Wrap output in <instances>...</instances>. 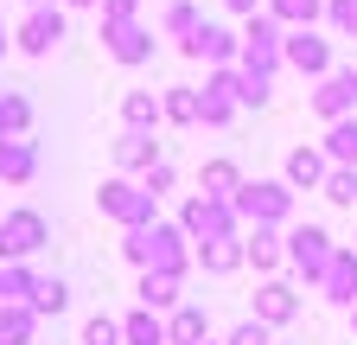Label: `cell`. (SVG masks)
I'll use <instances>...</instances> for the list:
<instances>
[{
  "instance_id": "4316f807",
  "label": "cell",
  "mask_w": 357,
  "mask_h": 345,
  "mask_svg": "<svg viewBox=\"0 0 357 345\" xmlns=\"http://www.w3.org/2000/svg\"><path fill=\"white\" fill-rule=\"evenodd\" d=\"M243 263H255V269H275V263H281V243H275V224H255V237L243 243Z\"/></svg>"
},
{
  "instance_id": "277c9868",
  "label": "cell",
  "mask_w": 357,
  "mask_h": 345,
  "mask_svg": "<svg viewBox=\"0 0 357 345\" xmlns=\"http://www.w3.org/2000/svg\"><path fill=\"white\" fill-rule=\"evenodd\" d=\"M178 52L198 58V64H236V58H243V38H236L230 26H217V20H198L185 38H178Z\"/></svg>"
},
{
  "instance_id": "ab89813d",
  "label": "cell",
  "mask_w": 357,
  "mask_h": 345,
  "mask_svg": "<svg viewBox=\"0 0 357 345\" xmlns=\"http://www.w3.org/2000/svg\"><path fill=\"white\" fill-rule=\"evenodd\" d=\"M0 58H7V26H0Z\"/></svg>"
},
{
  "instance_id": "83f0119b",
  "label": "cell",
  "mask_w": 357,
  "mask_h": 345,
  "mask_svg": "<svg viewBox=\"0 0 357 345\" xmlns=\"http://www.w3.org/2000/svg\"><path fill=\"white\" fill-rule=\"evenodd\" d=\"M26 307H32V314H64V307H70V288H64L58 275H52V281H32Z\"/></svg>"
},
{
  "instance_id": "ba28073f",
  "label": "cell",
  "mask_w": 357,
  "mask_h": 345,
  "mask_svg": "<svg viewBox=\"0 0 357 345\" xmlns=\"http://www.w3.org/2000/svg\"><path fill=\"white\" fill-rule=\"evenodd\" d=\"M185 237H236V205L230 198H192L185 205Z\"/></svg>"
},
{
  "instance_id": "1f68e13d",
  "label": "cell",
  "mask_w": 357,
  "mask_h": 345,
  "mask_svg": "<svg viewBox=\"0 0 357 345\" xmlns=\"http://www.w3.org/2000/svg\"><path fill=\"white\" fill-rule=\"evenodd\" d=\"M102 32H121V26H134V13H141V0H102Z\"/></svg>"
},
{
  "instance_id": "74e56055",
  "label": "cell",
  "mask_w": 357,
  "mask_h": 345,
  "mask_svg": "<svg viewBox=\"0 0 357 345\" xmlns=\"http://www.w3.org/2000/svg\"><path fill=\"white\" fill-rule=\"evenodd\" d=\"M64 7H102V0H64Z\"/></svg>"
},
{
  "instance_id": "cb8c5ba5",
  "label": "cell",
  "mask_w": 357,
  "mask_h": 345,
  "mask_svg": "<svg viewBox=\"0 0 357 345\" xmlns=\"http://www.w3.org/2000/svg\"><path fill=\"white\" fill-rule=\"evenodd\" d=\"M121 345H166V326L153 320V307H141V314L121 320Z\"/></svg>"
},
{
  "instance_id": "d590c367",
  "label": "cell",
  "mask_w": 357,
  "mask_h": 345,
  "mask_svg": "<svg viewBox=\"0 0 357 345\" xmlns=\"http://www.w3.org/2000/svg\"><path fill=\"white\" fill-rule=\"evenodd\" d=\"M147 192H153V198H160V192H172V166H166V160H153V166H147Z\"/></svg>"
},
{
  "instance_id": "52a82bcc",
  "label": "cell",
  "mask_w": 357,
  "mask_h": 345,
  "mask_svg": "<svg viewBox=\"0 0 357 345\" xmlns=\"http://www.w3.org/2000/svg\"><path fill=\"white\" fill-rule=\"evenodd\" d=\"M58 38H64V13H58V7H32L26 26L13 32V45H20L26 58H52V52H58Z\"/></svg>"
},
{
  "instance_id": "603a6c76",
  "label": "cell",
  "mask_w": 357,
  "mask_h": 345,
  "mask_svg": "<svg viewBox=\"0 0 357 345\" xmlns=\"http://www.w3.org/2000/svg\"><path fill=\"white\" fill-rule=\"evenodd\" d=\"M160 115H166V109H160L153 90H128V96H121V122H128V128H153Z\"/></svg>"
},
{
  "instance_id": "d6a6232c",
  "label": "cell",
  "mask_w": 357,
  "mask_h": 345,
  "mask_svg": "<svg viewBox=\"0 0 357 345\" xmlns=\"http://www.w3.org/2000/svg\"><path fill=\"white\" fill-rule=\"evenodd\" d=\"M83 345H121V326H115L109 314H96V320L83 326Z\"/></svg>"
},
{
  "instance_id": "ac0fdd59",
  "label": "cell",
  "mask_w": 357,
  "mask_h": 345,
  "mask_svg": "<svg viewBox=\"0 0 357 345\" xmlns=\"http://www.w3.org/2000/svg\"><path fill=\"white\" fill-rule=\"evenodd\" d=\"M32 326H38V314L26 300H7V307H0V345H32Z\"/></svg>"
},
{
  "instance_id": "e0dca14e",
  "label": "cell",
  "mask_w": 357,
  "mask_h": 345,
  "mask_svg": "<svg viewBox=\"0 0 357 345\" xmlns=\"http://www.w3.org/2000/svg\"><path fill=\"white\" fill-rule=\"evenodd\" d=\"M236 186H243L236 160H204V172H198V192L204 198H236Z\"/></svg>"
},
{
  "instance_id": "f1b7e54d",
  "label": "cell",
  "mask_w": 357,
  "mask_h": 345,
  "mask_svg": "<svg viewBox=\"0 0 357 345\" xmlns=\"http://www.w3.org/2000/svg\"><path fill=\"white\" fill-rule=\"evenodd\" d=\"M32 128V103L20 90H0V135H26Z\"/></svg>"
},
{
  "instance_id": "d6986e66",
  "label": "cell",
  "mask_w": 357,
  "mask_h": 345,
  "mask_svg": "<svg viewBox=\"0 0 357 345\" xmlns=\"http://www.w3.org/2000/svg\"><path fill=\"white\" fill-rule=\"evenodd\" d=\"M204 332H211V314L204 307H178L172 326H166V345H204Z\"/></svg>"
},
{
  "instance_id": "3957f363",
  "label": "cell",
  "mask_w": 357,
  "mask_h": 345,
  "mask_svg": "<svg viewBox=\"0 0 357 345\" xmlns=\"http://www.w3.org/2000/svg\"><path fill=\"white\" fill-rule=\"evenodd\" d=\"M45 237H52V230H45V218H38V211H7V218H0V263H32V256L45 249Z\"/></svg>"
},
{
  "instance_id": "7402d4cb",
  "label": "cell",
  "mask_w": 357,
  "mask_h": 345,
  "mask_svg": "<svg viewBox=\"0 0 357 345\" xmlns=\"http://www.w3.org/2000/svg\"><path fill=\"white\" fill-rule=\"evenodd\" d=\"M198 263H204L211 275H230V269L243 263V237H211V243L198 249Z\"/></svg>"
},
{
  "instance_id": "836d02e7",
  "label": "cell",
  "mask_w": 357,
  "mask_h": 345,
  "mask_svg": "<svg viewBox=\"0 0 357 345\" xmlns=\"http://www.w3.org/2000/svg\"><path fill=\"white\" fill-rule=\"evenodd\" d=\"M326 20L338 32H357V0H326Z\"/></svg>"
},
{
  "instance_id": "484cf974",
  "label": "cell",
  "mask_w": 357,
  "mask_h": 345,
  "mask_svg": "<svg viewBox=\"0 0 357 345\" xmlns=\"http://www.w3.org/2000/svg\"><path fill=\"white\" fill-rule=\"evenodd\" d=\"M261 7L275 13L281 26H312V20L326 13V0H261Z\"/></svg>"
},
{
  "instance_id": "7a4b0ae2",
  "label": "cell",
  "mask_w": 357,
  "mask_h": 345,
  "mask_svg": "<svg viewBox=\"0 0 357 345\" xmlns=\"http://www.w3.org/2000/svg\"><path fill=\"white\" fill-rule=\"evenodd\" d=\"M236 218H255V224H281L294 211V186L287 179H255V186H236Z\"/></svg>"
},
{
  "instance_id": "8fae6325",
  "label": "cell",
  "mask_w": 357,
  "mask_h": 345,
  "mask_svg": "<svg viewBox=\"0 0 357 345\" xmlns=\"http://www.w3.org/2000/svg\"><path fill=\"white\" fill-rule=\"evenodd\" d=\"M32 172H38V147L26 135H0V179H7V186H26Z\"/></svg>"
},
{
  "instance_id": "ffe728a7",
  "label": "cell",
  "mask_w": 357,
  "mask_h": 345,
  "mask_svg": "<svg viewBox=\"0 0 357 345\" xmlns=\"http://www.w3.org/2000/svg\"><path fill=\"white\" fill-rule=\"evenodd\" d=\"M255 320H268V326L294 320V288H287V281H268V288L255 294Z\"/></svg>"
},
{
  "instance_id": "d4e9b609",
  "label": "cell",
  "mask_w": 357,
  "mask_h": 345,
  "mask_svg": "<svg viewBox=\"0 0 357 345\" xmlns=\"http://www.w3.org/2000/svg\"><path fill=\"white\" fill-rule=\"evenodd\" d=\"M160 109H166V122H178V128H198V90H185V83H172V90L160 96Z\"/></svg>"
},
{
  "instance_id": "30bf717a",
  "label": "cell",
  "mask_w": 357,
  "mask_h": 345,
  "mask_svg": "<svg viewBox=\"0 0 357 345\" xmlns=\"http://www.w3.org/2000/svg\"><path fill=\"white\" fill-rule=\"evenodd\" d=\"M351 109H357V71H326V83L312 90V115L338 122V115H351Z\"/></svg>"
},
{
  "instance_id": "4fadbf2b",
  "label": "cell",
  "mask_w": 357,
  "mask_h": 345,
  "mask_svg": "<svg viewBox=\"0 0 357 345\" xmlns=\"http://www.w3.org/2000/svg\"><path fill=\"white\" fill-rule=\"evenodd\" d=\"M160 160V141H153V128H128V135L115 141V166H128V172H147Z\"/></svg>"
},
{
  "instance_id": "5b68a950",
  "label": "cell",
  "mask_w": 357,
  "mask_h": 345,
  "mask_svg": "<svg viewBox=\"0 0 357 345\" xmlns=\"http://www.w3.org/2000/svg\"><path fill=\"white\" fill-rule=\"evenodd\" d=\"M96 205H102V218H115V224H128V230L153 224V192H147V186H128V179H109V186L96 192Z\"/></svg>"
},
{
  "instance_id": "e575fe53",
  "label": "cell",
  "mask_w": 357,
  "mask_h": 345,
  "mask_svg": "<svg viewBox=\"0 0 357 345\" xmlns=\"http://www.w3.org/2000/svg\"><path fill=\"white\" fill-rule=\"evenodd\" d=\"M230 345H268V320H243V326L230 332Z\"/></svg>"
},
{
  "instance_id": "4dcf8cb0",
  "label": "cell",
  "mask_w": 357,
  "mask_h": 345,
  "mask_svg": "<svg viewBox=\"0 0 357 345\" xmlns=\"http://www.w3.org/2000/svg\"><path fill=\"white\" fill-rule=\"evenodd\" d=\"M160 26H166V32H172V38H185V32H192V26H198V7H192V0H172V7H166V13H160Z\"/></svg>"
},
{
  "instance_id": "5bb4252c",
  "label": "cell",
  "mask_w": 357,
  "mask_h": 345,
  "mask_svg": "<svg viewBox=\"0 0 357 345\" xmlns=\"http://www.w3.org/2000/svg\"><path fill=\"white\" fill-rule=\"evenodd\" d=\"M109 38V52H115V64H147L153 58V32L134 20V26H121V32H102Z\"/></svg>"
},
{
  "instance_id": "f35d334b",
  "label": "cell",
  "mask_w": 357,
  "mask_h": 345,
  "mask_svg": "<svg viewBox=\"0 0 357 345\" xmlns=\"http://www.w3.org/2000/svg\"><path fill=\"white\" fill-rule=\"evenodd\" d=\"M26 7H58V0H26Z\"/></svg>"
},
{
  "instance_id": "9a60e30c",
  "label": "cell",
  "mask_w": 357,
  "mask_h": 345,
  "mask_svg": "<svg viewBox=\"0 0 357 345\" xmlns=\"http://www.w3.org/2000/svg\"><path fill=\"white\" fill-rule=\"evenodd\" d=\"M326 294L332 300H357V249H332V263H326Z\"/></svg>"
},
{
  "instance_id": "9c48e42d",
  "label": "cell",
  "mask_w": 357,
  "mask_h": 345,
  "mask_svg": "<svg viewBox=\"0 0 357 345\" xmlns=\"http://www.w3.org/2000/svg\"><path fill=\"white\" fill-rule=\"evenodd\" d=\"M287 263H294V269H306L312 281H319V275H326V263H332V237H326L319 224H300V230L287 237Z\"/></svg>"
},
{
  "instance_id": "6da1fadb",
  "label": "cell",
  "mask_w": 357,
  "mask_h": 345,
  "mask_svg": "<svg viewBox=\"0 0 357 345\" xmlns=\"http://www.w3.org/2000/svg\"><path fill=\"white\" fill-rule=\"evenodd\" d=\"M128 263H141V269H185V249H178V230L172 224H141V230H128Z\"/></svg>"
},
{
  "instance_id": "7c38bea8",
  "label": "cell",
  "mask_w": 357,
  "mask_h": 345,
  "mask_svg": "<svg viewBox=\"0 0 357 345\" xmlns=\"http://www.w3.org/2000/svg\"><path fill=\"white\" fill-rule=\"evenodd\" d=\"M326 172H332L326 147H294V154H287V186H294V192H312V186H326Z\"/></svg>"
},
{
  "instance_id": "8d00e7d4",
  "label": "cell",
  "mask_w": 357,
  "mask_h": 345,
  "mask_svg": "<svg viewBox=\"0 0 357 345\" xmlns=\"http://www.w3.org/2000/svg\"><path fill=\"white\" fill-rule=\"evenodd\" d=\"M223 7H230V13H243V20H249V13H261V0H223Z\"/></svg>"
},
{
  "instance_id": "44dd1931",
  "label": "cell",
  "mask_w": 357,
  "mask_h": 345,
  "mask_svg": "<svg viewBox=\"0 0 357 345\" xmlns=\"http://www.w3.org/2000/svg\"><path fill=\"white\" fill-rule=\"evenodd\" d=\"M141 307H178V275L172 269H147L141 275Z\"/></svg>"
},
{
  "instance_id": "8992f818",
  "label": "cell",
  "mask_w": 357,
  "mask_h": 345,
  "mask_svg": "<svg viewBox=\"0 0 357 345\" xmlns=\"http://www.w3.org/2000/svg\"><path fill=\"white\" fill-rule=\"evenodd\" d=\"M281 64H294L300 77H326L332 71V45L312 26H287V38H281Z\"/></svg>"
},
{
  "instance_id": "2e32d148",
  "label": "cell",
  "mask_w": 357,
  "mask_h": 345,
  "mask_svg": "<svg viewBox=\"0 0 357 345\" xmlns=\"http://www.w3.org/2000/svg\"><path fill=\"white\" fill-rule=\"evenodd\" d=\"M326 160L332 166H357V115H338L326 128Z\"/></svg>"
},
{
  "instance_id": "f546056e",
  "label": "cell",
  "mask_w": 357,
  "mask_h": 345,
  "mask_svg": "<svg viewBox=\"0 0 357 345\" xmlns=\"http://www.w3.org/2000/svg\"><path fill=\"white\" fill-rule=\"evenodd\" d=\"M326 198L332 205H357V166H332L326 172Z\"/></svg>"
}]
</instances>
